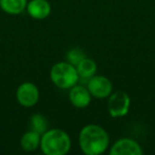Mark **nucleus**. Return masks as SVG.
Here are the masks:
<instances>
[{"instance_id":"nucleus-7","label":"nucleus","mask_w":155,"mask_h":155,"mask_svg":"<svg viewBox=\"0 0 155 155\" xmlns=\"http://www.w3.org/2000/svg\"><path fill=\"white\" fill-rule=\"evenodd\" d=\"M140 144L131 138H120L114 142L110 151V155H142Z\"/></svg>"},{"instance_id":"nucleus-12","label":"nucleus","mask_w":155,"mask_h":155,"mask_svg":"<svg viewBox=\"0 0 155 155\" xmlns=\"http://www.w3.org/2000/svg\"><path fill=\"white\" fill-rule=\"evenodd\" d=\"M78 71V74L80 77V79H84V80H88L91 77L96 74L97 72V64L94 60L85 56L79 64L75 66Z\"/></svg>"},{"instance_id":"nucleus-13","label":"nucleus","mask_w":155,"mask_h":155,"mask_svg":"<svg viewBox=\"0 0 155 155\" xmlns=\"http://www.w3.org/2000/svg\"><path fill=\"white\" fill-rule=\"evenodd\" d=\"M30 129L43 135L48 129V121L46 117L41 114H34L31 116L30 119Z\"/></svg>"},{"instance_id":"nucleus-4","label":"nucleus","mask_w":155,"mask_h":155,"mask_svg":"<svg viewBox=\"0 0 155 155\" xmlns=\"http://www.w3.org/2000/svg\"><path fill=\"white\" fill-rule=\"evenodd\" d=\"M130 105H131V99L125 91H116L110 94L108 97L107 110L110 117L113 118L125 116L129 113Z\"/></svg>"},{"instance_id":"nucleus-3","label":"nucleus","mask_w":155,"mask_h":155,"mask_svg":"<svg viewBox=\"0 0 155 155\" xmlns=\"http://www.w3.org/2000/svg\"><path fill=\"white\" fill-rule=\"evenodd\" d=\"M50 79L52 83L60 89H70L78 84L80 77L78 74L75 66L66 61L58 62L52 66L50 70Z\"/></svg>"},{"instance_id":"nucleus-6","label":"nucleus","mask_w":155,"mask_h":155,"mask_svg":"<svg viewBox=\"0 0 155 155\" xmlns=\"http://www.w3.org/2000/svg\"><path fill=\"white\" fill-rule=\"evenodd\" d=\"M16 99L24 107H33L39 100V91L35 84L25 82L18 86L16 91Z\"/></svg>"},{"instance_id":"nucleus-1","label":"nucleus","mask_w":155,"mask_h":155,"mask_svg":"<svg viewBox=\"0 0 155 155\" xmlns=\"http://www.w3.org/2000/svg\"><path fill=\"white\" fill-rule=\"evenodd\" d=\"M80 149L86 155H100L110 146L107 132L98 124H87L79 134Z\"/></svg>"},{"instance_id":"nucleus-9","label":"nucleus","mask_w":155,"mask_h":155,"mask_svg":"<svg viewBox=\"0 0 155 155\" xmlns=\"http://www.w3.org/2000/svg\"><path fill=\"white\" fill-rule=\"evenodd\" d=\"M28 14L36 20L47 18L51 13V5L47 0H31L27 5Z\"/></svg>"},{"instance_id":"nucleus-14","label":"nucleus","mask_w":155,"mask_h":155,"mask_svg":"<svg viewBox=\"0 0 155 155\" xmlns=\"http://www.w3.org/2000/svg\"><path fill=\"white\" fill-rule=\"evenodd\" d=\"M84 58L85 53L81 48H72L66 53V61L73 66H77Z\"/></svg>"},{"instance_id":"nucleus-5","label":"nucleus","mask_w":155,"mask_h":155,"mask_svg":"<svg viewBox=\"0 0 155 155\" xmlns=\"http://www.w3.org/2000/svg\"><path fill=\"white\" fill-rule=\"evenodd\" d=\"M87 88L91 93V97L97 99H105L108 98L113 91V83L110 79L104 75H94L88 79Z\"/></svg>"},{"instance_id":"nucleus-11","label":"nucleus","mask_w":155,"mask_h":155,"mask_svg":"<svg viewBox=\"0 0 155 155\" xmlns=\"http://www.w3.org/2000/svg\"><path fill=\"white\" fill-rule=\"evenodd\" d=\"M28 0H0V9L10 15L21 14L27 9Z\"/></svg>"},{"instance_id":"nucleus-8","label":"nucleus","mask_w":155,"mask_h":155,"mask_svg":"<svg viewBox=\"0 0 155 155\" xmlns=\"http://www.w3.org/2000/svg\"><path fill=\"white\" fill-rule=\"evenodd\" d=\"M69 101L74 107L85 108L91 103V95L87 87L75 84L69 89Z\"/></svg>"},{"instance_id":"nucleus-2","label":"nucleus","mask_w":155,"mask_h":155,"mask_svg":"<svg viewBox=\"0 0 155 155\" xmlns=\"http://www.w3.org/2000/svg\"><path fill=\"white\" fill-rule=\"evenodd\" d=\"M39 148L45 155H65L70 151L71 139L61 129L47 130L41 135Z\"/></svg>"},{"instance_id":"nucleus-10","label":"nucleus","mask_w":155,"mask_h":155,"mask_svg":"<svg viewBox=\"0 0 155 155\" xmlns=\"http://www.w3.org/2000/svg\"><path fill=\"white\" fill-rule=\"evenodd\" d=\"M41 135L35 131L26 132L20 138V147L24 151L26 152H33V151L37 150L41 146Z\"/></svg>"}]
</instances>
